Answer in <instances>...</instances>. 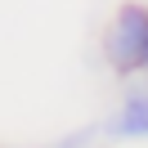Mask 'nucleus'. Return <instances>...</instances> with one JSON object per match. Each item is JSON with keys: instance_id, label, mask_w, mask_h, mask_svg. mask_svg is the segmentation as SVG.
Here are the masks:
<instances>
[{"instance_id": "f257e3e1", "label": "nucleus", "mask_w": 148, "mask_h": 148, "mask_svg": "<svg viewBox=\"0 0 148 148\" xmlns=\"http://www.w3.org/2000/svg\"><path fill=\"white\" fill-rule=\"evenodd\" d=\"M144 45H148V9L144 5H121L108 18L103 32V58H108L112 72H135L144 63Z\"/></svg>"}, {"instance_id": "f03ea898", "label": "nucleus", "mask_w": 148, "mask_h": 148, "mask_svg": "<svg viewBox=\"0 0 148 148\" xmlns=\"http://www.w3.org/2000/svg\"><path fill=\"white\" fill-rule=\"evenodd\" d=\"M108 130L117 139H148V90H130L121 99L117 117L108 121Z\"/></svg>"}, {"instance_id": "7ed1b4c3", "label": "nucleus", "mask_w": 148, "mask_h": 148, "mask_svg": "<svg viewBox=\"0 0 148 148\" xmlns=\"http://www.w3.org/2000/svg\"><path fill=\"white\" fill-rule=\"evenodd\" d=\"M90 144H94V126L90 130H76L72 139H63V144H54V148H90Z\"/></svg>"}, {"instance_id": "20e7f679", "label": "nucleus", "mask_w": 148, "mask_h": 148, "mask_svg": "<svg viewBox=\"0 0 148 148\" xmlns=\"http://www.w3.org/2000/svg\"><path fill=\"white\" fill-rule=\"evenodd\" d=\"M139 72H144V76H148V45H144V63H139Z\"/></svg>"}]
</instances>
